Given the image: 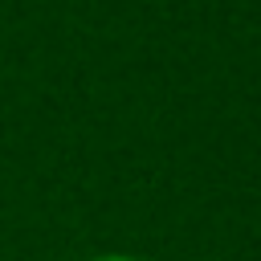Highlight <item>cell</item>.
<instances>
[{
	"label": "cell",
	"mask_w": 261,
	"mask_h": 261,
	"mask_svg": "<svg viewBox=\"0 0 261 261\" xmlns=\"http://www.w3.org/2000/svg\"><path fill=\"white\" fill-rule=\"evenodd\" d=\"M90 261H139V257H130V253H98Z\"/></svg>",
	"instance_id": "cell-1"
}]
</instances>
